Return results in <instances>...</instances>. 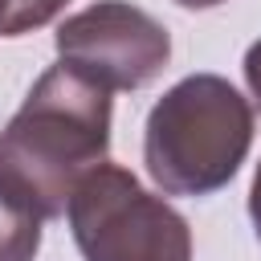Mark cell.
<instances>
[{
    "mask_svg": "<svg viewBox=\"0 0 261 261\" xmlns=\"http://www.w3.org/2000/svg\"><path fill=\"white\" fill-rule=\"evenodd\" d=\"M53 45L65 65L106 86L110 94L151 86L171 61L167 29L126 0H98L65 16L53 33Z\"/></svg>",
    "mask_w": 261,
    "mask_h": 261,
    "instance_id": "obj_4",
    "label": "cell"
},
{
    "mask_svg": "<svg viewBox=\"0 0 261 261\" xmlns=\"http://www.w3.org/2000/svg\"><path fill=\"white\" fill-rule=\"evenodd\" d=\"M175 4H184V8H216L224 0H175Z\"/></svg>",
    "mask_w": 261,
    "mask_h": 261,
    "instance_id": "obj_9",
    "label": "cell"
},
{
    "mask_svg": "<svg viewBox=\"0 0 261 261\" xmlns=\"http://www.w3.org/2000/svg\"><path fill=\"white\" fill-rule=\"evenodd\" d=\"M253 147V106L220 73L179 77L147 114L143 163L163 196H212Z\"/></svg>",
    "mask_w": 261,
    "mask_h": 261,
    "instance_id": "obj_2",
    "label": "cell"
},
{
    "mask_svg": "<svg viewBox=\"0 0 261 261\" xmlns=\"http://www.w3.org/2000/svg\"><path fill=\"white\" fill-rule=\"evenodd\" d=\"M249 220H253V232L261 241V163L253 171V188H249Z\"/></svg>",
    "mask_w": 261,
    "mask_h": 261,
    "instance_id": "obj_8",
    "label": "cell"
},
{
    "mask_svg": "<svg viewBox=\"0 0 261 261\" xmlns=\"http://www.w3.org/2000/svg\"><path fill=\"white\" fill-rule=\"evenodd\" d=\"M69 0H0V37H24L49 24Z\"/></svg>",
    "mask_w": 261,
    "mask_h": 261,
    "instance_id": "obj_6",
    "label": "cell"
},
{
    "mask_svg": "<svg viewBox=\"0 0 261 261\" xmlns=\"http://www.w3.org/2000/svg\"><path fill=\"white\" fill-rule=\"evenodd\" d=\"M106 151L110 90L57 61L0 130V192L37 220H57Z\"/></svg>",
    "mask_w": 261,
    "mask_h": 261,
    "instance_id": "obj_1",
    "label": "cell"
},
{
    "mask_svg": "<svg viewBox=\"0 0 261 261\" xmlns=\"http://www.w3.org/2000/svg\"><path fill=\"white\" fill-rule=\"evenodd\" d=\"M245 86H249L253 106L261 110V41H253V45L245 49Z\"/></svg>",
    "mask_w": 261,
    "mask_h": 261,
    "instance_id": "obj_7",
    "label": "cell"
},
{
    "mask_svg": "<svg viewBox=\"0 0 261 261\" xmlns=\"http://www.w3.org/2000/svg\"><path fill=\"white\" fill-rule=\"evenodd\" d=\"M65 216L86 261H192L188 220L118 163H98Z\"/></svg>",
    "mask_w": 261,
    "mask_h": 261,
    "instance_id": "obj_3",
    "label": "cell"
},
{
    "mask_svg": "<svg viewBox=\"0 0 261 261\" xmlns=\"http://www.w3.org/2000/svg\"><path fill=\"white\" fill-rule=\"evenodd\" d=\"M41 224L45 220L0 192V261H33L41 249Z\"/></svg>",
    "mask_w": 261,
    "mask_h": 261,
    "instance_id": "obj_5",
    "label": "cell"
}]
</instances>
